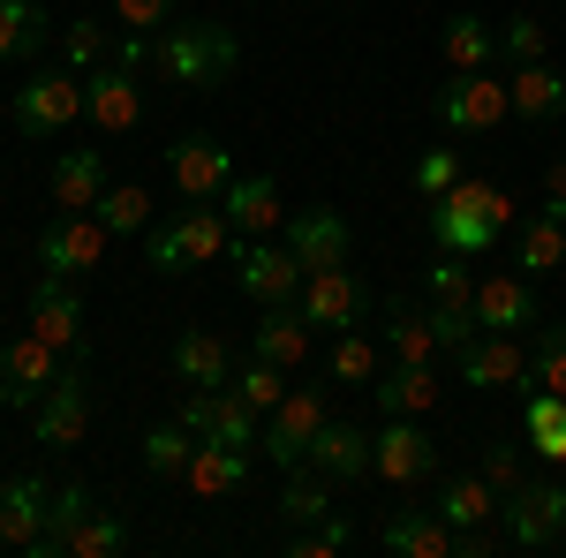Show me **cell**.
<instances>
[{"label":"cell","mask_w":566,"mask_h":558,"mask_svg":"<svg viewBox=\"0 0 566 558\" xmlns=\"http://www.w3.org/2000/svg\"><path fill=\"white\" fill-rule=\"evenodd\" d=\"M219 212L234 234H272L280 227V181L272 173H234L227 189H219Z\"/></svg>","instance_id":"25"},{"label":"cell","mask_w":566,"mask_h":558,"mask_svg":"<svg viewBox=\"0 0 566 558\" xmlns=\"http://www.w3.org/2000/svg\"><path fill=\"white\" fill-rule=\"evenodd\" d=\"M453 181H461V151H453V144H438V151L416 159V189H423V197H446Z\"/></svg>","instance_id":"50"},{"label":"cell","mask_w":566,"mask_h":558,"mask_svg":"<svg viewBox=\"0 0 566 558\" xmlns=\"http://www.w3.org/2000/svg\"><path fill=\"white\" fill-rule=\"evenodd\" d=\"M483 483H491L499 498L522 491V445H514V438H491V445H483Z\"/></svg>","instance_id":"48"},{"label":"cell","mask_w":566,"mask_h":558,"mask_svg":"<svg viewBox=\"0 0 566 558\" xmlns=\"http://www.w3.org/2000/svg\"><path fill=\"white\" fill-rule=\"evenodd\" d=\"M544 189H552V204H544V212H552V219H566V159H559L552 173H544Z\"/></svg>","instance_id":"52"},{"label":"cell","mask_w":566,"mask_h":558,"mask_svg":"<svg viewBox=\"0 0 566 558\" xmlns=\"http://www.w3.org/2000/svg\"><path fill=\"white\" fill-rule=\"evenodd\" d=\"M295 309H303V325L317 333H348V325H363L370 309H378V295H370V280L363 272H348V264H325V272H310L303 295H295Z\"/></svg>","instance_id":"6"},{"label":"cell","mask_w":566,"mask_h":558,"mask_svg":"<svg viewBox=\"0 0 566 558\" xmlns=\"http://www.w3.org/2000/svg\"><path fill=\"white\" fill-rule=\"evenodd\" d=\"M98 506L84 483H61L53 498H45V528H39V544H31V558H69V536L84 528V514Z\"/></svg>","instance_id":"35"},{"label":"cell","mask_w":566,"mask_h":558,"mask_svg":"<svg viewBox=\"0 0 566 558\" xmlns=\"http://www.w3.org/2000/svg\"><path fill=\"white\" fill-rule=\"evenodd\" d=\"M91 212H98L106 234H144V227H151V197H144L136 181H106V197H98Z\"/></svg>","instance_id":"41"},{"label":"cell","mask_w":566,"mask_h":558,"mask_svg":"<svg viewBox=\"0 0 566 558\" xmlns=\"http://www.w3.org/2000/svg\"><path fill=\"white\" fill-rule=\"evenodd\" d=\"M287 250H295L310 272L348 264V219H340V212H295V219H287Z\"/></svg>","instance_id":"29"},{"label":"cell","mask_w":566,"mask_h":558,"mask_svg":"<svg viewBox=\"0 0 566 558\" xmlns=\"http://www.w3.org/2000/svg\"><path fill=\"white\" fill-rule=\"evenodd\" d=\"M181 0H114V15L122 23H136V31H159V23H175Z\"/></svg>","instance_id":"51"},{"label":"cell","mask_w":566,"mask_h":558,"mask_svg":"<svg viewBox=\"0 0 566 558\" xmlns=\"http://www.w3.org/2000/svg\"><path fill=\"white\" fill-rule=\"evenodd\" d=\"M431 506H438L446 528H476V520H499V491H491L483 475H446Z\"/></svg>","instance_id":"36"},{"label":"cell","mask_w":566,"mask_h":558,"mask_svg":"<svg viewBox=\"0 0 566 558\" xmlns=\"http://www.w3.org/2000/svg\"><path fill=\"white\" fill-rule=\"evenodd\" d=\"M378 544L392 558H453V528L438 520V506H400L378 520Z\"/></svg>","instance_id":"23"},{"label":"cell","mask_w":566,"mask_h":558,"mask_svg":"<svg viewBox=\"0 0 566 558\" xmlns=\"http://www.w3.org/2000/svg\"><path fill=\"white\" fill-rule=\"evenodd\" d=\"M76 355H61L53 340H39V333H15V340L0 347V408H39L45 386L69 370Z\"/></svg>","instance_id":"11"},{"label":"cell","mask_w":566,"mask_h":558,"mask_svg":"<svg viewBox=\"0 0 566 558\" xmlns=\"http://www.w3.org/2000/svg\"><path fill=\"white\" fill-rule=\"evenodd\" d=\"M84 122L106 136H122L144 122V69L136 61H106V69H91L84 76Z\"/></svg>","instance_id":"13"},{"label":"cell","mask_w":566,"mask_h":558,"mask_svg":"<svg viewBox=\"0 0 566 558\" xmlns=\"http://www.w3.org/2000/svg\"><path fill=\"white\" fill-rule=\"evenodd\" d=\"M45 189H53L61 212H91V204L106 197V159H98L91 144H84V151H61L53 173H45Z\"/></svg>","instance_id":"28"},{"label":"cell","mask_w":566,"mask_h":558,"mask_svg":"<svg viewBox=\"0 0 566 558\" xmlns=\"http://www.w3.org/2000/svg\"><path fill=\"white\" fill-rule=\"evenodd\" d=\"M227 257H234V287L258 302V309H264V302H295V295H303V280H310V264L295 257L287 242H264V234H234Z\"/></svg>","instance_id":"5"},{"label":"cell","mask_w":566,"mask_h":558,"mask_svg":"<svg viewBox=\"0 0 566 558\" xmlns=\"http://www.w3.org/2000/svg\"><path fill=\"white\" fill-rule=\"evenodd\" d=\"M499 520H506L514 551H552L566 536V483H522V491H506Z\"/></svg>","instance_id":"10"},{"label":"cell","mask_w":566,"mask_h":558,"mask_svg":"<svg viewBox=\"0 0 566 558\" xmlns=\"http://www.w3.org/2000/svg\"><path fill=\"white\" fill-rule=\"evenodd\" d=\"M31 333H39V340H53L61 355H76V362L91 355V340H84V295H76V280L39 272V287H31Z\"/></svg>","instance_id":"16"},{"label":"cell","mask_w":566,"mask_h":558,"mask_svg":"<svg viewBox=\"0 0 566 558\" xmlns=\"http://www.w3.org/2000/svg\"><path fill=\"white\" fill-rule=\"evenodd\" d=\"M506 189L499 181H476V173H461L446 197H431V242L438 250H461V257H483V250H499V234H506Z\"/></svg>","instance_id":"2"},{"label":"cell","mask_w":566,"mask_h":558,"mask_svg":"<svg viewBox=\"0 0 566 558\" xmlns=\"http://www.w3.org/2000/svg\"><path fill=\"white\" fill-rule=\"evenodd\" d=\"M189 453H197V438H189L181 423L144 430V468H151V475H181V468H189Z\"/></svg>","instance_id":"45"},{"label":"cell","mask_w":566,"mask_h":558,"mask_svg":"<svg viewBox=\"0 0 566 558\" xmlns=\"http://www.w3.org/2000/svg\"><path fill=\"white\" fill-rule=\"evenodd\" d=\"M559 264H566V219L536 212L522 234H514V272H522V280H552Z\"/></svg>","instance_id":"34"},{"label":"cell","mask_w":566,"mask_h":558,"mask_svg":"<svg viewBox=\"0 0 566 558\" xmlns=\"http://www.w3.org/2000/svg\"><path fill=\"white\" fill-rule=\"evenodd\" d=\"M522 438H528L536 461L566 468V392H552V386L528 378V392H522Z\"/></svg>","instance_id":"26"},{"label":"cell","mask_w":566,"mask_h":558,"mask_svg":"<svg viewBox=\"0 0 566 558\" xmlns=\"http://www.w3.org/2000/svg\"><path fill=\"white\" fill-rule=\"evenodd\" d=\"M151 69L181 91H219L242 69V45L227 23H159L151 31Z\"/></svg>","instance_id":"1"},{"label":"cell","mask_w":566,"mask_h":558,"mask_svg":"<svg viewBox=\"0 0 566 558\" xmlns=\"http://www.w3.org/2000/svg\"><path fill=\"white\" fill-rule=\"evenodd\" d=\"M476 325L483 333H522V325H536V280H522V272H491V280H476Z\"/></svg>","instance_id":"22"},{"label":"cell","mask_w":566,"mask_h":558,"mask_svg":"<svg viewBox=\"0 0 566 558\" xmlns=\"http://www.w3.org/2000/svg\"><path fill=\"white\" fill-rule=\"evenodd\" d=\"M325 430V392L317 386H287V400L264 415V461L272 468H310V438Z\"/></svg>","instance_id":"9"},{"label":"cell","mask_w":566,"mask_h":558,"mask_svg":"<svg viewBox=\"0 0 566 558\" xmlns=\"http://www.w3.org/2000/svg\"><path fill=\"white\" fill-rule=\"evenodd\" d=\"M227 386L242 392V400H250L258 415H272V408L287 400V370H280V362H264V355H250V370H234Z\"/></svg>","instance_id":"44"},{"label":"cell","mask_w":566,"mask_h":558,"mask_svg":"<svg viewBox=\"0 0 566 558\" xmlns=\"http://www.w3.org/2000/svg\"><path fill=\"white\" fill-rule=\"evenodd\" d=\"M438 53H446V69H453V76H469V69H491V61H499V23H483V15H446V31H438Z\"/></svg>","instance_id":"33"},{"label":"cell","mask_w":566,"mask_h":558,"mask_svg":"<svg viewBox=\"0 0 566 558\" xmlns=\"http://www.w3.org/2000/svg\"><path fill=\"white\" fill-rule=\"evenodd\" d=\"M45 23L53 15H45L39 0H0V61H31L45 45Z\"/></svg>","instance_id":"38"},{"label":"cell","mask_w":566,"mask_h":558,"mask_svg":"<svg viewBox=\"0 0 566 558\" xmlns=\"http://www.w3.org/2000/svg\"><path fill=\"white\" fill-rule=\"evenodd\" d=\"M181 483H189L197 498H234V491L250 483V445H219V438H197V453H189Z\"/></svg>","instance_id":"24"},{"label":"cell","mask_w":566,"mask_h":558,"mask_svg":"<svg viewBox=\"0 0 566 558\" xmlns=\"http://www.w3.org/2000/svg\"><path fill=\"white\" fill-rule=\"evenodd\" d=\"M45 498H53L45 475H8L0 483V551L31 558V544H39V528H45Z\"/></svg>","instance_id":"20"},{"label":"cell","mask_w":566,"mask_h":558,"mask_svg":"<svg viewBox=\"0 0 566 558\" xmlns=\"http://www.w3.org/2000/svg\"><path fill=\"white\" fill-rule=\"evenodd\" d=\"M250 355H264V362H280V370H295L310 355V325L295 302H264V317L250 325Z\"/></svg>","instance_id":"27"},{"label":"cell","mask_w":566,"mask_h":558,"mask_svg":"<svg viewBox=\"0 0 566 558\" xmlns=\"http://www.w3.org/2000/svg\"><path fill=\"white\" fill-rule=\"evenodd\" d=\"M175 423L189 430V438H219V445H258V438H264V415L234 386H212V392L189 386L175 400Z\"/></svg>","instance_id":"7"},{"label":"cell","mask_w":566,"mask_h":558,"mask_svg":"<svg viewBox=\"0 0 566 558\" xmlns=\"http://www.w3.org/2000/svg\"><path fill=\"white\" fill-rule=\"evenodd\" d=\"M499 53L522 69V61H544V23L536 15H506V31H499Z\"/></svg>","instance_id":"49"},{"label":"cell","mask_w":566,"mask_h":558,"mask_svg":"<svg viewBox=\"0 0 566 558\" xmlns=\"http://www.w3.org/2000/svg\"><path fill=\"white\" fill-rule=\"evenodd\" d=\"M378 362H386L378 340H370L363 325H348V333L333 340V355H325V386H370V378H378Z\"/></svg>","instance_id":"37"},{"label":"cell","mask_w":566,"mask_h":558,"mask_svg":"<svg viewBox=\"0 0 566 558\" xmlns=\"http://www.w3.org/2000/svg\"><path fill=\"white\" fill-rule=\"evenodd\" d=\"M431 114L446 122V136H491L514 114V91H506V76H491V69H469V76L438 84Z\"/></svg>","instance_id":"4"},{"label":"cell","mask_w":566,"mask_h":558,"mask_svg":"<svg viewBox=\"0 0 566 558\" xmlns=\"http://www.w3.org/2000/svg\"><path fill=\"white\" fill-rule=\"evenodd\" d=\"M8 114H15L23 136H61L69 122H84V76H69V69H31Z\"/></svg>","instance_id":"8"},{"label":"cell","mask_w":566,"mask_h":558,"mask_svg":"<svg viewBox=\"0 0 566 558\" xmlns=\"http://www.w3.org/2000/svg\"><path fill=\"white\" fill-rule=\"evenodd\" d=\"M453 370H461V386H528V347L514 333H476V340L453 355Z\"/></svg>","instance_id":"18"},{"label":"cell","mask_w":566,"mask_h":558,"mask_svg":"<svg viewBox=\"0 0 566 558\" xmlns=\"http://www.w3.org/2000/svg\"><path fill=\"white\" fill-rule=\"evenodd\" d=\"M423 287H431V302H476V272H469V257L461 250H438V264H423Z\"/></svg>","instance_id":"43"},{"label":"cell","mask_w":566,"mask_h":558,"mask_svg":"<svg viewBox=\"0 0 566 558\" xmlns=\"http://www.w3.org/2000/svg\"><path fill=\"white\" fill-rule=\"evenodd\" d=\"M234 250V227L219 204H181L175 219H159V227H144V264L151 272H189V264H212Z\"/></svg>","instance_id":"3"},{"label":"cell","mask_w":566,"mask_h":558,"mask_svg":"<svg viewBox=\"0 0 566 558\" xmlns=\"http://www.w3.org/2000/svg\"><path fill=\"white\" fill-rule=\"evenodd\" d=\"M528 378L552 386V392H566V325H544V333H536V347H528Z\"/></svg>","instance_id":"46"},{"label":"cell","mask_w":566,"mask_h":558,"mask_svg":"<svg viewBox=\"0 0 566 558\" xmlns=\"http://www.w3.org/2000/svg\"><path fill=\"white\" fill-rule=\"evenodd\" d=\"M386 355H392V362H438L446 347H438L431 309H416V302L386 295Z\"/></svg>","instance_id":"30"},{"label":"cell","mask_w":566,"mask_h":558,"mask_svg":"<svg viewBox=\"0 0 566 558\" xmlns=\"http://www.w3.org/2000/svg\"><path fill=\"white\" fill-rule=\"evenodd\" d=\"M61 53H69V69H76V76H91V69H106V61H114V39H106V23L76 15V23L61 31Z\"/></svg>","instance_id":"42"},{"label":"cell","mask_w":566,"mask_h":558,"mask_svg":"<svg viewBox=\"0 0 566 558\" xmlns=\"http://www.w3.org/2000/svg\"><path fill=\"white\" fill-rule=\"evenodd\" d=\"M446 378H438V362H378V378H370V400L386 408V415H431Z\"/></svg>","instance_id":"19"},{"label":"cell","mask_w":566,"mask_h":558,"mask_svg":"<svg viewBox=\"0 0 566 558\" xmlns=\"http://www.w3.org/2000/svg\"><path fill=\"white\" fill-rule=\"evenodd\" d=\"M175 378H181V386H197V392L227 386V378H234V362H227V340H219V333H205V325H189V333L175 340Z\"/></svg>","instance_id":"32"},{"label":"cell","mask_w":566,"mask_h":558,"mask_svg":"<svg viewBox=\"0 0 566 558\" xmlns=\"http://www.w3.org/2000/svg\"><path fill=\"white\" fill-rule=\"evenodd\" d=\"M31 430H39L45 453H69V445H84V430H91V378H84V362H69V370L45 386V400L31 408Z\"/></svg>","instance_id":"12"},{"label":"cell","mask_w":566,"mask_h":558,"mask_svg":"<svg viewBox=\"0 0 566 558\" xmlns=\"http://www.w3.org/2000/svg\"><path fill=\"white\" fill-rule=\"evenodd\" d=\"M506 91H514V114H522V122H559L566 114V76L552 61H522V69L506 76Z\"/></svg>","instance_id":"31"},{"label":"cell","mask_w":566,"mask_h":558,"mask_svg":"<svg viewBox=\"0 0 566 558\" xmlns=\"http://www.w3.org/2000/svg\"><path fill=\"white\" fill-rule=\"evenodd\" d=\"M310 468L325 475L333 491H340V483H363V475H370V430H355V423H340V415H325V430L310 438Z\"/></svg>","instance_id":"21"},{"label":"cell","mask_w":566,"mask_h":558,"mask_svg":"<svg viewBox=\"0 0 566 558\" xmlns=\"http://www.w3.org/2000/svg\"><path fill=\"white\" fill-rule=\"evenodd\" d=\"M348 544H355V520L325 514V520H310V528L295 536V544H287V551H295V558H340Z\"/></svg>","instance_id":"47"},{"label":"cell","mask_w":566,"mask_h":558,"mask_svg":"<svg viewBox=\"0 0 566 558\" xmlns=\"http://www.w3.org/2000/svg\"><path fill=\"white\" fill-rule=\"evenodd\" d=\"M106 242H114V234L98 227V212H61L39 234V264L61 272V280H91V272L106 264Z\"/></svg>","instance_id":"14"},{"label":"cell","mask_w":566,"mask_h":558,"mask_svg":"<svg viewBox=\"0 0 566 558\" xmlns=\"http://www.w3.org/2000/svg\"><path fill=\"white\" fill-rule=\"evenodd\" d=\"M122 551H129V520L114 506H91L84 528L69 536V558H122Z\"/></svg>","instance_id":"40"},{"label":"cell","mask_w":566,"mask_h":558,"mask_svg":"<svg viewBox=\"0 0 566 558\" xmlns=\"http://www.w3.org/2000/svg\"><path fill=\"white\" fill-rule=\"evenodd\" d=\"M333 514V483L317 468H287V491H280V520H295V528H310V520Z\"/></svg>","instance_id":"39"},{"label":"cell","mask_w":566,"mask_h":558,"mask_svg":"<svg viewBox=\"0 0 566 558\" xmlns=\"http://www.w3.org/2000/svg\"><path fill=\"white\" fill-rule=\"evenodd\" d=\"M167 173L189 204H219V189L234 181V151L219 136H181V144H167Z\"/></svg>","instance_id":"17"},{"label":"cell","mask_w":566,"mask_h":558,"mask_svg":"<svg viewBox=\"0 0 566 558\" xmlns=\"http://www.w3.org/2000/svg\"><path fill=\"white\" fill-rule=\"evenodd\" d=\"M370 475H386V483H423V475H438V438L416 415H386V430L370 438Z\"/></svg>","instance_id":"15"}]
</instances>
